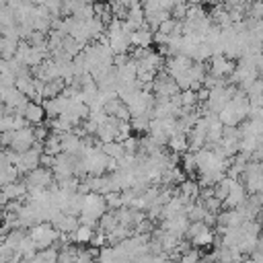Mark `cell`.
I'll return each instance as SVG.
<instances>
[{"label": "cell", "mask_w": 263, "mask_h": 263, "mask_svg": "<svg viewBox=\"0 0 263 263\" xmlns=\"http://www.w3.org/2000/svg\"><path fill=\"white\" fill-rule=\"evenodd\" d=\"M234 70V62L226 55H212V62H210V76L214 78H220V80H226V76H230Z\"/></svg>", "instance_id": "cell-2"}, {"label": "cell", "mask_w": 263, "mask_h": 263, "mask_svg": "<svg viewBox=\"0 0 263 263\" xmlns=\"http://www.w3.org/2000/svg\"><path fill=\"white\" fill-rule=\"evenodd\" d=\"M92 236H95V232H92V228H88V226H78V228L72 232V240L78 242V245H82V242H90Z\"/></svg>", "instance_id": "cell-5"}, {"label": "cell", "mask_w": 263, "mask_h": 263, "mask_svg": "<svg viewBox=\"0 0 263 263\" xmlns=\"http://www.w3.org/2000/svg\"><path fill=\"white\" fill-rule=\"evenodd\" d=\"M53 224H55V228H58L60 232H70V234L80 226L78 218H76V216H70V214H60Z\"/></svg>", "instance_id": "cell-4"}, {"label": "cell", "mask_w": 263, "mask_h": 263, "mask_svg": "<svg viewBox=\"0 0 263 263\" xmlns=\"http://www.w3.org/2000/svg\"><path fill=\"white\" fill-rule=\"evenodd\" d=\"M21 117L27 121V123H33V125H41L43 123V117H45V111L41 107V103H33L29 101L21 113Z\"/></svg>", "instance_id": "cell-3"}, {"label": "cell", "mask_w": 263, "mask_h": 263, "mask_svg": "<svg viewBox=\"0 0 263 263\" xmlns=\"http://www.w3.org/2000/svg\"><path fill=\"white\" fill-rule=\"evenodd\" d=\"M29 238L33 240V245L37 249H45V247H49L58 238V230H53L47 222H41V224H37V226L31 228Z\"/></svg>", "instance_id": "cell-1"}]
</instances>
